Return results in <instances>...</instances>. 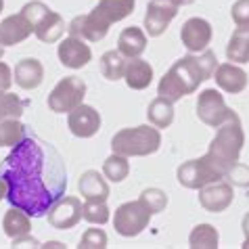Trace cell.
<instances>
[{
    "label": "cell",
    "instance_id": "6da1fadb",
    "mask_svg": "<svg viewBox=\"0 0 249 249\" xmlns=\"http://www.w3.org/2000/svg\"><path fill=\"white\" fill-rule=\"evenodd\" d=\"M0 178L6 182V201L32 218H42L65 197L67 168L54 144L38 134H25L0 161Z\"/></svg>",
    "mask_w": 249,
    "mask_h": 249
},
{
    "label": "cell",
    "instance_id": "7a4b0ae2",
    "mask_svg": "<svg viewBox=\"0 0 249 249\" xmlns=\"http://www.w3.org/2000/svg\"><path fill=\"white\" fill-rule=\"evenodd\" d=\"M218 67L216 53L205 48L203 53H189L186 57L178 59L157 84V94L172 103L180 101L182 96L193 94L205 80L213 78Z\"/></svg>",
    "mask_w": 249,
    "mask_h": 249
},
{
    "label": "cell",
    "instance_id": "3957f363",
    "mask_svg": "<svg viewBox=\"0 0 249 249\" xmlns=\"http://www.w3.org/2000/svg\"><path fill=\"white\" fill-rule=\"evenodd\" d=\"M243 144H245V132H243V126H241L239 115H234L232 120L224 122L218 128V132L212 138L210 149H207V153L203 157L216 170V174L224 180L231 168L239 161Z\"/></svg>",
    "mask_w": 249,
    "mask_h": 249
},
{
    "label": "cell",
    "instance_id": "277c9868",
    "mask_svg": "<svg viewBox=\"0 0 249 249\" xmlns=\"http://www.w3.org/2000/svg\"><path fill=\"white\" fill-rule=\"evenodd\" d=\"M161 147V134L155 126H134V128H122L111 138L113 153L126 155V157H147L153 155Z\"/></svg>",
    "mask_w": 249,
    "mask_h": 249
},
{
    "label": "cell",
    "instance_id": "5b68a950",
    "mask_svg": "<svg viewBox=\"0 0 249 249\" xmlns=\"http://www.w3.org/2000/svg\"><path fill=\"white\" fill-rule=\"evenodd\" d=\"M86 82L78 78V75H65L63 80H59V84L53 88V92L48 94V109L54 113H69L73 111L78 105L84 103L86 96Z\"/></svg>",
    "mask_w": 249,
    "mask_h": 249
},
{
    "label": "cell",
    "instance_id": "8992f818",
    "mask_svg": "<svg viewBox=\"0 0 249 249\" xmlns=\"http://www.w3.org/2000/svg\"><path fill=\"white\" fill-rule=\"evenodd\" d=\"M151 216H153V213L144 207L141 199H138V201H126L115 210L113 228L117 234H122V237H126V239H132V237H138V234L149 226Z\"/></svg>",
    "mask_w": 249,
    "mask_h": 249
},
{
    "label": "cell",
    "instance_id": "52a82bcc",
    "mask_svg": "<svg viewBox=\"0 0 249 249\" xmlns=\"http://www.w3.org/2000/svg\"><path fill=\"white\" fill-rule=\"evenodd\" d=\"M237 115L231 107L226 105L224 96L216 88H205L199 92L197 99V117L201 120L205 126L210 128H220L224 122L232 120Z\"/></svg>",
    "mask_w": 249,
    "mask_h": 249
},
{
    "label": "cell",
    "instance_id": "ba28073f",
    "mask_svg": "<svg viewBox=\"0 0 249 249\" xmlns=\"http://www.w3.org/2000/svg\"><path fill=\"white\" fill-rule=\"evenodd\" d=\"M176 178L184 189H193V191H199V189H203V186L212 184V182L222 180V178L216 174V170L207 163L205 157L189 159V161L180 163L178 170H176Z\"/></svg>",
    "mask_w": 249,
    "mask_h": 249
},
{
    "label": "cell",
    "instance_id": "9c48e42d",
    "mask_svg": "<svg viewBox=\"0 0 249 249\" xmlns=\"http://www.w3.org/2000/svg\"><path fill=\"white\" fill-rule=\"evenodd\" d=\"M178 15V6L172 0H149L144 13V32L151 38H157L168 30V25Z\"/></svg>",
    "mask_w": 249,
    "mask_h": 249
},
{
    "label": "cell",
    "instance_id": "30bf717a",
    "mask_svg": "<svg viewBox=\"0 0 249 249\" xmlns=\"http://www.w3.org/2000/svg\"><path fill=\"white\" fill-rule=\"evenodd\" d=\"M212 36H213V30L210 21H205L203 17H191L182 23L180 40H182V46L189 53H195V54L203 53L210 46Z\"/></svg>",
    "mask_w": 249,
    "mask_h": 249
},
{
    "label": "cell",
    "instance_id": "8fae6325",
    "mask_svg": "<svg viewBox=\"0 0 249 249\" xmlns=\"http://www.w3.org/2000/svg\"><path fill=\"white\" fill-rule=\"evenodd\" d=\"M232 199H234V191L228 180H218L199 189V205L210 213L226 212L232 205Z\"/></svg>",
    "mask_w": 249,
    "mask_h": 249
},
{
    "label": "cell",
    "instance_id": "7c38bea8",
    "mask_svg": "<svg viewBox=\"0 0 249 249\" xmlns=\"http://www.w3.org/2000/svg\"><path fill=\"white\" fill-rule=\"evenodd\" d=\"M48 224L57 231H69L82 220V201L78 197H61L46 213Z\"/></svg>",
    "mask_w": 249,
    "mask_h": 249
},
{
    "label": "cell",
    "instance_id": "4fadbf2b",
    "mask_svg": "<svg viewBox=\"0 0 249 249\" xmlns=\"http://www.w3.org/2000/svg\"><path fill=\"white\" fill-rule=\"evenodd\" d=\"M69 132L78 138H92L101 130V113L90 105H78L67 115Z\"/></svg>",
    "mask_w": 249,
    "mask_h": 249
},
{
    "label": "cell",
    "instance_id": "5bb4252c",
    "mask_svg": "<svg viewBox=\"0 0 249 249\" xmlns=\"http://www.w3.org/2000/svg\"><path fill=\"white\" fill-rule=\"evenodd\" d=\"M57 54H59L61 65L69 67V69H82L90 63V59H92L90 46L82 38H75V36H67L63 42L59 44Z\"/></svg>",
    "mask_w": 249,
    "mask_h": 249
},
{
    "label": "cell",
    "instance_id": "9a60e30c",
    "mask_svg": "<svg viewBox=\"0 0 249 249\" xmlns=\"http://www.w3.org/2000/svg\"><path fill=\"white\" fill-rule=\"evenodd\" d=\"M67 32H69V36L88 40V42H99V40H103L107 36L109 23H105L101 17H96L94 13L90 11L88 15L73 17L71 21H69V25H67Z\"/></svg>",
    "mask_w": 249,
    "mask_h": 249
},
{
    "label": "cell",
    "instance_id": "2e32d148",
    "mask_svg": "<svg viewBox=\"0 0 249 249\" xmlns=\"http://www.w3.org/2000/svg\"><path fill=\"white\" fill-rule=\"evenodd\" d=\"M34 23L27 19L21 11L17 15H9L2 19L0 23V44L2 46H15L19 42H23L34 34Z\"/></svg>",
    "mask_w": 249,
    "mask_h": 249
},
{
    "label": "cell",
    "instance_id": "e0dca14e",
    "mask_svg": "<svg viewBox=\"0 0 249 249\" xmlns=\"http://www.w3.org/2000/svg\"><path fill=\"white\" fill-rule=\"evenodd\" d=\"M213 80L220 90L228 94H239L247 88V73L237 63H220L213 71Z\"/></svg>",
    "mask_w": 249,
    "mask_h": 249
},
{
    "label": "cell",
    "instance_id": "ac0fdd59",
    "mask_svg": "<svg viewBox=\"0 0 249 249\" xmlns=\"http://www.w3.org/2000/svg\"><path fill=\"white\" fill-rule=\"evenodd\" d=\"M78 191L84 197V201H107L111 191L105 180V174H99L96 170H86L78 180Z\"/></svg>",
    "mask_w": 249,
    "mask_h": 249
},
{
    "label": "cell",
    "instance_id": "d6986e66",
    "mask_svg": "<svg viewBox=\"0 0 249 249\" xmlns=\"http://www.w3.org/2000/svg\"><path fill=\"white\" fill-rule=\"evenodd\" d=\"M13 78H15V84L19 88H23V90H34V88H38L44 80V65L34 57L21 59V61H17Z\"/></svg>",
    "mask_w": 249,
    "mask_h": 249
},
{
    "label": "cell",
    "instance_id": "ffe728a7",
    "mask_svg": "<svg viewBox=\"0 0 249 249\" xmlns=\"http://www.w3.org/2000/svg\"><path fill=\"white\" fill-rule=\"evenodd\" d=\"M136 0H99V4L92 9L96 17H101L105 23H117L122 19L134 13Z\"/></svg>",
    "mask_w": 249,
    "mask_h": 249
},
{
    "label": "cell",
    "instance_id": "44dd1931",
    "mask_svg": "<svg viewBox=\"0 0 249 249\" xmlns=\"http://www.w3.org/2000/svg\"><path fill=\"white\" fill-rule=\"evenodd\" d=\"M117 51H120L126 59H136L147 51V34L141 27H126L120 38H117Z\"/></svg>",
    "mask_w": 249,
    "mask_h": 249
},
{
    "label": "cell",
    "instance_id": "7402d4cb",
    "mask_svg": "<svg viewBox=\"0 0 249 249\" xmlns=\"http://www.w3.org/2000/svg\"><path fill=\"white\" fill-rule=\"evenodd\" d=\"M124 80H126L128 88H132V90H144L153 82V67H151L149 61H144L141 57L130 59L126 65Z\"/></svg>",
    "mask_w": 249,
    "mask_h": 249
},
{
    "label": "cell",
    "instance_id": "603a6c76",
    "mask_svg": "<svg viewBox=\"0 0 249 249\" xmlns=\"http://www.w3.org/2000/svg\"><path fill=\"white\" fill-rule=\"evenodd\" d=\"M65 19L59 15V13L54 11H48L44 19L36 25V30H34V34H36V38L40 40V42L44 44H53V42H59L61 38H63L65 34Z\"/></svg>",
    "mask_w": 249,
    "mask_h": 249
},
{
    "label": "cell",
    "instance_id": "cb8c5ba5",
    "mask_svg": "<svg viewBox=\"0 0 249 249\" xmlns=\"http://www.w3.org/2000/svg\"><path fill=\"white\" fill-rule=\"evenodd\" d=\"M226 57L231 63H249V25L239 27L232 32L226 44Z\"/></svg>",
    "mask_w": 249,
    "mask_h": 249
},
{
    "label": "cell",
    "instance_id": "d4e9b609",
    "mask_svg": "<svg viewBox=\"0 0 249 249\" xmlns=\"http://www.w3.org/2000/svg\"><path fill=\"white\" fill-rule=\"evenodd\" d=\"M147 120L151 126H155L159 130L170 128L172 122H174V103L163 99V96H157L147 107Z\"/></svg>",
    "mask_w": 249,
    "mask_h": 249
},
{
    "label": "cell",
    "instance_id": "484cf974",
    "mask_svg": "<svg viewBox=\"0 0 249 249\" xmlns=\"http://www.w3.org/2000/svg\"><path fill=\"white\" fill-rule=\"evenodd\" d=\"M30 213H25L23 210L19 207H13L6 210L4 213V220H2V228H4V234L9 239H17L21 234H27L32 231V222H30Z\"/></svg>",
    "mask_w": 249,
    "mask_h": 249
},
{
    "label": "cell",
    "instance_id": "4316f807",
    "mask_svg": "<svg viewBox=\"0 0 249 249\" xmlns=\"http://www.w3.org/2000/svg\"><path fill=\"white\" fill-rule=\"evenodd\" d=\"M220 234L212 224H197L189 234L191 249H218Z\"/></svg>",
    "mask_w": 249,
    "mask_h": 249
},
{
    "label": "cell",
    "instance_id": "83f0119b",
    "mask_svg": "<svg viewBox=\"0 0 249 249\" xmlns=\"http://www.w3.org/2000/svg\"><path fill=\"white\" fill-rule=\"evenodd\" d=\"M126 65H128V61L120 51H107L101 57V73L111 82H117L124 78Z\"/></svg>",
    "mask_w": 249,
    "mask_h": 249
},
{
    "label": "cell",
    "instance_id": "f1b7e54d",
    "mask_svg": "<svg viewBox=\"0 0 249 249\" xmlns=\"http://www.w3.org/2000/svg\"><path fill=\"white\" fill-rule=\"evenodd\" d=\"M103 174H105L107 180L111 182H124L130 174V161L126 155H120V153H113L109 155L105 161H103Z\"/></svg>",
    "mask_w": 249,
    "mask_h": 249
},
{
    "label": "cell",
    "instance_id": "f546056e",
    "mask_svg": "<svg viewBox=\"0 0 249 249\" xmlns=\"http://www.w3.org/2000/svg\"><path fill=\"white\" fill-rule=\"evenodd\" d=\"M27 130L17 117L0 122V147H15L25 138Z\"/></svg>",
    "mask_w": 249,
    "mask_h": 249
},
{
    "label": "cell",
    "instance_id": "4dcf8cb0",
    "mask_svg": "<svg viewBox=\"0 0 249 249\" xmlns=\"http://www.w3.org/2000/svg\"><path fill=\"white\" fill-rule=\"evenodd\" d=\"M25 111V103L17 94L9 90H0V122L11 120V117H21Z\"/></svg>",
    "mask_w": 249,
    "mask_h": 249
},
{
    "label": "cell",
    "instance_id": "1f68e13d",
    "mask_svg": "<svg viewBox=\"0 0 249 249\" xmlns=\"http://www.w3.org/2000/svg\"><path fill=\"white\" fill-rule=\"evenodd\" d=\"M82 218L86 220V222L90 224H107L109 218H111V212H109V207L105 201H86L82 205Z\"/></svg>",
    "mask_w": 249,
    "mask_h": 249
},
{
    "label": "cell",
    "instance_id": "d6a6232c",
    "mask_svg": "<svg viewBox=\"0 0 249 249\" xmlns=\"http://www.w3.org/2000/svg\"><path fill=\"white\" fill-rule=\"evenodd\" d=\"M138 199L144 203V207H147L151 213H159L168 207V195H165L161 189H144Z\"/></svg>",
    "mask_w": 249,
    "mask_h": 249
},
{
    "label": "cell",
    "instance_id": "836d02e7",
    "mask_svg": "<svg viewBox=\"0 0 249 249\" xmlns=\"http://www.w3.org/2000/svg\"><path fill=\"white\" fill-rule=\"evenodd\" d=\"M80 249H105L107 247V232L101 228H88L80 239Z\"/></svg>",
    "mask_w": 249,
    "mask_h": 249
},
{
    "label": "cell",
    "instance_id": "e575fe53",
    "mask_svg": "<svg viewBox=\"0 0 249 249\" xmlns=\"http://www.w3.org/2000/svg\"><path fill=\"white\" fill-rule=\"evenodd\" d=\"M224 180H228L232 186H241V189H249V165L245 163H234L231 172H228V176L224 178Z\"/></svg>",
    "mask_w": 249,
    "mask_h": 249
},
{
    "label": "cell",
    "instance_id": "d590c367",
    "mask_svg": "<svg viewBox=\"0 0 249 249\" xmlns=\"http://www.w3.org/2000/svg\"><path fill=\"white\" fill-rule=\"evenodd\" d=\"M48 11H51V9H48L44 2H40V0H32V2L23 4V9H21V13H23V15L34 23V27H36L40 21H42L44 15H46Z\"/></svg>",
    "mask_w": 249,
    "mask_h": 249
},
{
    "label": "cell",
    "instance_id": "8d00e7d4",
    "mask_svg": "<svg viewBox=\"0 0 249 249\" xmlns=\"http://www.w3.org/2000/svg\"><path fill=\"white\" fill-rule=\"evenodd\" d=\"M231 17L239 27L249 25V0H237L231 9Z\"/></svg>",
    "mask_w": 249,
    "mask_h": 249
},
{
    "label": "cell",
    "instance_id": "74e56055",
    "mask_svg": "<svg viewBox=\"0 0 249 249\" xmlns=\"http://www.w3.org/2000/svg\"><path fill=\"white\" fill-rule=\"evenodd\" d=\"M13 84V71L11 67L0 61V90H9Z\"/></svg>",
    "mask_w": 249,
    "mask_h": 249
},
{
    "label": "cell",
    "instance_id": "f35d334b",
    "mask_svg": "<svg viewBox=\"0 0 249 249\" xmlns=\"http://www.w3.org/2000/svg\"><path fill=\"white\" fill-rule=\"evenodd\" d=\"M13 247H40V243L34 237H30V232H27V234L13 239Z\"/></svg>",
    "mask_w": 249,
    "mask_h": 249
},
{
    "label": "cell",
    "instance_id": "ab89813d",
    "mask_svg": "<svg viewBox=\"0 0 249 249\" xmlns=\"http://www.w3.org/2000/svg\"><path fill=\"white\" fill-rule=\"evenodd\" d=\"M241 228H243V234H245V239H249V212L243 216V222H241Z\"/></svg>",
    "mask_w": 249,
    "mask_h": 249
},
{
    "label": "cell",
    "instance_id": "60d3db41",
    "mask_svg": "<svg viewBox=\"0 0 249 249\" xmlns=\"http://www.w3.org/2000/svg\"><path fill=\"white\" fill-rule=\"evenodd\" d=\"M6 191H9V189H6V182L2 180V178H0V201H2V199H6Z\"/></svg>",
    "mask_w": 249,
    "mask_h": 249
},
{
    "label": "cell",
    "instance_id": "b9f144b4",
    "mask_svg": "<svg viewBox=\"0 0 249 249\" xmlns=\"http://www.w3.org/2000/svg\"><path fill=\"white\" fill-rule=\"evenodd\" d=\"M172 2H174L178 9H180V6H189V4H193L195 2V0H172Z\"/></svg>",
    "mask_w": 249,
    "mask_h": 249
},
{
    "label": "cell",
    "instance_id": "7bdbcfd3",
    "mask_svg": "<svg viewBox=\"0 0 249 249\" xmlns=\"http://www.w3.org/2000/svg\"><path fill=\"white\" fill-rule=\"evenodd\" d=\"M40 247H65V245H63V243H59V241H51V243L40 245Z\"/></svg>",
    "mask_w": 249,
    "mask_h": 249
},
{
    "label": "cell",
    "instance_id": "ee69618b",
    "mask_svg": "<svg viewBox=\"0 0 249 249\" xmlns=\"http://www.w3.org/2000/svg\"><path fill=\"white\" fill-rule=\"evenodd\" d=\"M2 54H4V46L0 44V59H2Z\"/></svg>",
    "mask_w": 249,
    "mask_h": 249
},
{
    "label": "cell",
    "instance_id": "f6af8a7d",
    "mask_svg": "<svg viewBox=\"0 0 249 249\" xmlns=\"http://www.w3.org/2000/svg\"><path fill=\"white\" fill-rule=\"evenodd\" d=\"M243 249H249V239H245V243H243Z\"/></svg>",
    "mask_w": 249,
    "mask_h": 249
},
{
    "label": "cell",
    "instance_id": "bcb514c9",
    "mask_svg": "<svg viewBox=\"0 0 249 249\" xmlns=\"http://www.w3.org/2000/svg\"><path fill=\"white\" fill-rule=\"evenodd\" d=\"M2 9H4V0H0V13H2Z\"/></svg>",
    "mask_w": 249,
    "mask_h": 249
}]
</instances>
